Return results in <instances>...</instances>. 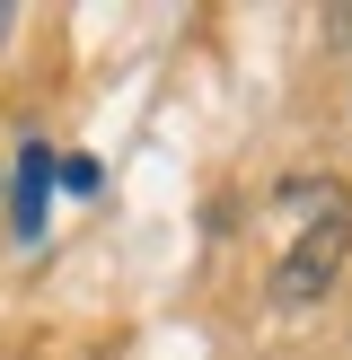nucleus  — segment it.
I'll return each instance as SVG.
<instances>
[{
  "instance_id": "f257e3e1",
  "label": "nucleus",
  "mask_w": 352,
  "mask_h": 360,
  "mask_svg": "<svg viewBox=\"0 0 352 360\" xmlns=\"http://www.w3.org/2000/svg\"><path fill=\"white\" fill-rule=\"evenodd\" d=\"M344 246H352V220H344V211H326V220H317L308 238L282 255L273 299H282V308H308V299H326V290H334V273H344Z\"/></svg>"
},
{
  "instance_id": "f03ea898",
  "label": "nucleus",
  "mask_w": 352,
  "mask_h": 360,
  "mask_svg": "<svg viewBox=\"0 0 352 360\" xmlns=\"http://www.w3.org/2000/svg\"><path fill=\"white\" fill-rule=\"evenodd\" d=\"M44 185H53L44 150H27V158H18V193H9V220H18V238H35V229H44Z\"/></svg>"
},
{
  "instance_id": "7ed1b4c3",
  "label": "nucleus",
  "mask_w": 352,
  "mask_h": 360,
  "mask_svg": "<svg viewBox=\"0 0 352 360\" xmlns=\"http://www.w3.org/2000/svg\"><path fill=\"white\" fill-rule=\"evenodd\" d=\"M0 35H9V9H0Z\"/></svg>"
}]
</instances>
